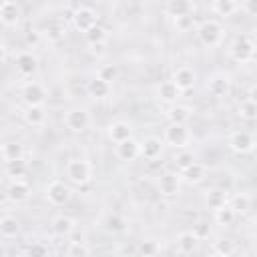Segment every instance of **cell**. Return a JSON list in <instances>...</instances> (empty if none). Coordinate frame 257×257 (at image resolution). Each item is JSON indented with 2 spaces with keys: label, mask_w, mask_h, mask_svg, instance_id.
<instances>
[{
  "label": "cell",
  "mask_w": 257,
  "mask_h": 257,
  "mask_svg": "<svg viewBox=\"0 0 257 257\" xmlns=\"http://www.w3.org/2000/svg\"><path fill=\"white\" fill-rule=\"evenodd\" d=\"M195 36L197 40L207 46V48H213V46H219L225 38V28L219 20L215 18H205L201 20L199 24H195Z\"/></svg>",
  "instance_id": "cell-1"
},
{
  "label": "cell",
  "mask_w": 257,
  "mask_h": 257,
  "mask_svg": "<svg viewBox=\"0 0 257 257\" xmlns=\"http://www.w3.org/2000/svg\"><path fill=\"white\" fill-rule=\"evenodd\" d=\"M64 173H66V181L76 187H82L92 181V165L86 159H70L66 163Z\"/></svg>",
  "instance_id": "cell-2"
},
{
  "label": "cell",
  "mask_w": 257,
  "mask_h": 257,
  "mask_svg": "<svg viewBox=\"0 0 257 257\" xmlns=\"http://www.w3.org/2000/svg\"><path fill=\"white\" fill-rule=\"evenodd\" d=\"M255 52H257L255 40H253L251 36H247V34L235 36V40H233V44H231V48H229L231 58H233L235 62H239V64L253 62V60H255Z\"/></svg>",
  "instance_id": "cell-3"
},
{
  "label": "cell",
  "mask_w": 257,
  "mask_h": 257,
  "mask_svg": "<svg viewBox=\"0 0 257 257\" xmlns=\"http://www.w3.org/2000/svg\"><path fill=\"white\" fill-rule=\"evenodd\" d=\"M163 143L177 151H183L193 143V133L187 124H169L163 133Z\"/></svg>",
  "instance_id": "cell-4"
},
{
  "label": "cell",
  "mask_w": 257,
  "mask_h": 257,
  "mask_svg": "<svg viewBox=\"0 0 257 257\" xmlns=\"http://www.w3.org/2000/svg\"><path fill=\"white\" fill-rule=\"evenodd\" d=\"M44 197H46V201H48L52 207H62V205H66V203L70 201L72 191H70V187H68L64 181L54 179V181H50V183L46 185Z\"/></svg>",
  "instance_id": "cell-5"
},
{
  "label": "cell",
  "mask_w": 257,
  "mask_h": 257,
  "mask_svg": "<svg viewBox=\"0 0 257 257\" xmlns=\"http://www.w3.org/2000/svg\"><path fill=\"white\" fill-rule=\"evenodd\" d=\"M20 96L26 102V106H42L46 102V98H48V90H46V86L42 82L30 80V82H26L22 86Z\"/></svg>",
  "instance_id": "cell-6"
},
{
  "label": "cell",
  "mask_w": 257,
  "mask_h": 257,
  "mask_svg": "<svg viewBox=\"0 0 257 257\" xmlns=\"http://www.w3.org/2000/svg\"><path fill=\"white\" fill-rule=\"evenodd\" d=\"M64 126L72 133H84L90 126V112L84 106H74L64 112Z\"/></svg>",
  "instance_id": "cell-7"
},
{
  "label": "cell",
  "mask_w": 257,
  "mask_h": 257,
  "mask_svg": "<svg viewBox=\"0 0 257 257\" xmlns=\"http://www.w3.org/2000/svg\"><path fill=\"white\" fill-rule=\"evenodd\" d=\"M227 145L237 155H249L255 151V137L249 131H233L227 139Z\"/></svg>",
  "instance_id": "cell-8"
},
{
  "label": "cell",
  "mask_w": 257,
  "mask_h": 257,
  "mask_svg": "<svg viewBox=\"0 0 257 257\" xmlns=\"http://www.w3.org/2000/svg\"><path fill=\"white\" fill-rule=\"evenodd\" d=\"M70 18H72L74 28L80 30L82 34L88 32L92 26L98 24V14H96L90 6H76V8L72 10V16H70Z\"/></svg>",
  "instance_id": "cell-9"
},
{
  "label": "cell",
  "mask_w": 257,
  "mask_h": 257,
  "mask_svg": "<svg viewBox=\"0 0 257 257\" xmlns=\"http://www.w3.org/2000/svg\"><path fill=\"white\" fill-rule=\"evenodd\" d=\"M231 84H233V80H231L229 74H225V72H215V74H211L209 80H207V90H209V94L215 96V98H225V96H229V92H231Z\"/></svg>",
  "instance_id": "cell-10"
},
{
  "label": "cell",
  "mask_w": 257,
  "mask_h": 257,
  "mask_svg": "<svg viewBox=\"0 0 257 257\" xmlns=\"http://www.w3.org/2000/svg\"><path fill=\"white\" fill-rule=\"evenodd\" d=\"M171 82H173V84L181 90V94H183V92H187V90H191V88L195 86V82H197V72H195L191 66H179V68L173 70Z\"/></svg>",
  "instance_id": "cell-11"
},
{
  "label": "cell",
  "mask_w": 257,
  "mask_h": 257,
  "mask_svg": "<svg viewBox=\"0 0 257 257\" xmlns=\"http://www.w3.org/2000/svg\"><path fill=\"white\" fill-rule=\"evenodd\" d=\"M157 191L163 195V197H175L179 195L181 191V177L179 173H163L159 179H157Z\"/></svg>",
  "instance_id": "cell-12"
},
{
  "label": "cell",
  "mask_w": 257,
  "mask_h": 257,
  "mask_svg": "<svg viewBox=\"0 0 257 257\" xmlns=\"http://www.w3.org/2000/svg\"><path fill=\"white\" fill-rule=\"evenodd\" d=\"M14 64H16V70L20 76H32L38 70V56L32 50H22L16 54Z\"/></svg>",
  "instance_id": "cell-13"
},
{
  "label": "cell",
  "mask_w": 257,
  "mask_h": 257,
  "mask_svg": "<svg viewBox=\"0 0 257 257\" xmlns=\"http://www.w3.org/2000/svg\"><path fill=\"white\" fill-rule=\"evenodd\" d=\"M114 155H116L118 161L131 163V161H135L137 157H141V143H139L135 137H131V139H126V141L114 145Z\"/></svg>",
  "instance_id": "cell-14"
},
{
  "label": "cell",
  "mask_w": 257,
  "mask_h": 257,
  "mask_svg": "<svg viewBox=\"0 0 257 257\" xmlns=\"http://www.w3.org/2000/svg\"><path fill=\"white\" fill-rule=\"evenodd\" d=\"M22 20V8L14 0H4L0 2V22L4 26H18Z\"/></svg>",
  "instance_id": "cell-15"
},
{
  "label": "cell",
  "mask_w": 257,
  "mask_h": 257,
  "mask_svg": "<svg viewBox=\"0 0 257 257\" xmlns=\"http://www.w3.org/2000/svg\"><path fill=\"white\" fill-rule=\"evenodd\" d=\"M30 193H32V187H30L24 179H14V181H10V185L6 187V197H8L12 203H24V201H28Z\"/></svg>",
  "instance_id": "cell-16"
},
{
  "label": "cell",
  "mask_w": 257,
  "mask_h": 257,
  "mask_svg": "<svg viewBox=\"0 0 257 257\" xmlns=\"http://www.w3.org/2000/svg\"><path fill=\"white\" fill-rule=\"evenodd\" d=\"M74 229H76V221L68 215H56L50 221V231L56 237H70L74 233Z\"/></svg>",
  "instance_id": "cell-17"
},
{
  "label": "cell",
  "mask_w": 257,
  "mask_h": 257,
  "mask_svg": "<svg viewBox=\"0 0 257 257\" xmlns=\"http://www.w3.org/2000/svg\"><path fill=\"white\" fill-rule=\"evenodd\" d=\"M163 147H165V143L159 137H147L141 143V157L145 161H157L163 155Z\"/></svg>",
  "instance_id": "cell-18"
},
{
  "label": "cell",
  "mask_w": 257,
  "mask_h": 257,
  "mask_svg": "<svg viewBox=\"0 0 257 257\" xmlns=\"http://www.w3.org/2000/svg\"><path fill=\"white\" fill-rule=\"evenodd\" d=\"M106 133H108V139L114 145H118V143H122V141H126V139L133 137V124L126 122V120H114V122L108 124V131Z\"/></svg>",
  "instance_id": "cell-19"
},
{
  "label": "cell",
  "mask_w": 257,
  "mask_h": 257,
  "mask_svg": "<svg viewBox=\"0 0 257 257\" xmlns=\"http://www.w3.org/2000/svg\"><path fill=\"white\" fill-rule=\"evenodd\" d=\"M110 90H112V86H110L108 82L100 80L96 74H94V76H90V78H88V82H86V92H88V96H90V98H96V100L108 98V96H110Z\"/></svg>",
  "instance_id": "cell-20"
},
{
  "label": "cell",
  "mask_w": 257,
  "mask_h": 257,
  "mask_svg": "<svg viewBox=\"0 0 257 257\" xmlns=\"http://www.w3.org/2000/svg\"><path fill=\"white\" fill-rule=\"evenodd\" d=\"M181 179H185L189 185H199V183H203L205 179H207V167L203 165V163H199V161H195L193 165H189L185 171H181V175H179Z\"/></svg>",
  "instance_id": "cell-21"
},
{
  "label": "cell",
  "mask_w": 257,
  "mask_h": 257,
  "mask_svg": "<svg viewBox=\"0 0 257 257\" xmlns=\"http://www.w3.org/2000/svg\"><path fill=\"white\" fill-rule=\"evenodd\" d=\"M165 10H167V14L173 16V20H175V18H183V16H193L195 4L189 2V0H171V2H167Z\"/></svg>",
  "instance_id": "cell-22"
},
{
  "label": "cell",
  "mask_w": 257,
  "mask_h": 257,
  "mask_svg": "<svg viewBox=\"0 0 257 257\" xmlns=\"http://www.w3.org/2000/svg\"><path fill=\"white\" fill-rule=\"evenodd\" d=\"M179 96H181V90L171 82V78L169 80H163V82H159V86H157V98L161 100V102H167V104H177V100H179Z\"/></svg>",
  "instance_id": "cell-23"
},
{
  "label": "cell",
  "mask_w": 257,
  "mask_h": 257,
  "mask_svg": "<svg viewBox=\"0 0 257 257\" xmlns=\"http://www.w3.org/2000/svg\"><path fill=\"white\" fill-rule=\"evenodd\" d=\"M229 203V191L225 189H219V187H213L205 193V205L211 209V211H217L221 207H225Z\"/></svg>",
  "instance_id": "cell-24"
},
{
  "label": "cell",
  "mask_w": 257,
  "mask_h": 257,
  "mask_svg": "<svg viewBox=\"0 0 257 257\" xmlns=\"http://www.w3.org/2000/svg\"><path fill=\"white\" fill-rule=\"evenodd\" d=\"M191 116H193V110L187 104H171V108L167 110L169 124H187Z\"/></svg>",
  "instance_id": "cell-25"
},
{
  "label": "cell",
  "mask_w": 257,
  "mask_h": 257,
  "mask_svg": "<svg viewBox=\"0 0 257 257\" xmlns=\"http://www.w3.org/2000/svg\"><path fill=\"white\" fill-rule=\"evenodd\" d=\"M2 151V161L4 163H12V161H22L24 159V145L18 141H8L0 147Z\"/></svg>",
  "instance_id": "cell-26"
},
{
  "label": "cell",
  "mask_w": 257,
  "mask_h": 257,
  "mask_svg": "<svg viewBox=\"0 0 257 257\" xmlns=\"http://www.w3.org/2000/svg\"><path fill=\"white\" fill-rule=\"evenodd\" d=\"M22 118L30 126H42L46 122V106H26L22 112Z\"/></svg>",
  "instance_id": "cell-27"
},
{
  "label": "cell",
  "mask_w": 257,
  "mask_h": 257,
  "mask_svg": "<svg viewBox=\"0 0 257 257\" xmlns=\"http://www.w3.org/2000/svg\"><path fill=\"white\" fill-rule=\"evenodd\" d=\"M197 245H199V239L191 233V231H183L177 235V249H179V255H191L197 251Z\"/></svg>",
  "instance_id": "cell-28"
},
{
  "label": "cell",
  "mask_w": 257,
  "mask_h": 257,
  "mask_svg": "<svg viewBox=\"0 0 257 257\" xmlns=\"http://www.w3.org/2000/svg\"><path fill=\"white\" fill-rule=\"evenodd\" d=\"M20 233V221L14 215H4L0 217V235L4 239H14Z\"/></svg>",
  "instance_id": "cell-29"
},
{
  "label": "cell",
  "mask_w": 257,
  "mask_h": 257,
  "mask_svg": "<svg viewBox=\"0 0 257 257\" xmlns=\"http://www.w3.org/2000/svg\"><path fill=\"white\" fill-rule=\"evenodd\" d=\"M209 8H211L213 14L227 18V16H233L239 10V2H235V0H213L209 4Z\"/></svg>",
  "instance_id": "cell-30"
},
{
  "label": "cell",
  "mask_w": 257,
  "mask_h": 257,
  "mask_svg": "<svg viewBox=\"0 0 257 257\" xmlns=\"http://www.w3.org/2000/svg\"><path fill=\"white\" fill-rule=\"evenodd\" d=\"M48 42H58V40H62L64 38V34H66V26L60 22V20H50L46 26H44V30L40 32Z\"/></svg>",
  "instance_id": "cell-31"
},
{
  "label": "cell",
  "mask_w": 257,
  "mask_h": 257,
  "mask_svg": "<svg viewBox=\"0 0 257 257\" xmlns=\"http://www.w3.org/2000/svg\"><path fill=\"white\" fill-rule=\"evenodd\" d=\"M251 195L249 193H237V195H233L231 199H229V207L237 213V217L239 215H247L249 211H251Z\"/></svg>",
  "instance_id": "cell-32"
},
{
  "label": "cell",
  "mask_w": 257,
  "mask_h": 257,
  "mask_svg": "<svg viewBox=\"0 0 257 257\" xmlns=\"http://www.w3.org/2000/svg\"><path fill=\"white\" fill-rule=\"evenodd\" d=\"M213 221L219 225V227H233L235 221H237V213L229 207V203L217 211H213Z\"/></svg>",
  "instance_id": "cell-33"
},
{
  "label": "cell",
  "mask_w": 257,
  "mask_h": 257,
  "mask_svg": "<svg viewBox=\"0 0 257 257\" xmlns=\"http://www.w3.org/2000/svg\"><path fill=\"white\" fill-rule=\"evenodd\" d=\"M237 245L231 237H219L217 241H213V253L217 255H223V257H231L235 253Z\"/></svg>",
  "instance_id": "cell-34"
},
{
  "label": "cell",
  "mask_w": 257,
  "mask_h": 257,
  "mask_svg": "<svg viewBox=\"0 0 257 257\" xmlns=\"http://www.w3.org/2000/svg\"><path fill=\"white\" fill-rule=\"evenodd\" d=\"M104 227L110 233H122L126 229V221L120 213H108L106 219H104Z\"/></svg>",
  "instance_id": "cell-35"
},
{
  "label": "cell",
  "mask_w": 257,
  "mask_h": 257,
  "mask_svg": "<svg viewBox=\"0 0 257 257\" xmlns=\"http://www.w3.org/2000/svg\"><path fill=\"white\" fill-rule=\"evenodd\" d=\"M106 38H108V32H106V28H104L102 24H96V26H92L88 32H84V40H86V44L106 42Z\"/></svg>",
  "instance_id": "cell-36"
},
{
  "label": "cell",
  "mask_w": 257,
  "mask_h": 257,
  "mask_svg": "<svg viewBox=\"0 0 257 257\" xmlns=\"http://www.w3.org/2000/svg\"><path fill=\"white\" fill-rule=\"evenodd\" d=\"M118 74H120V70H118L116 64H102V66H98V70H96V76H98L100 80L108 82L110 86H112V82L118 78Z\"/></svg>",
  "instance_id": "cell-37"
},
{
  "label": "cell",
  "mask_w": 257,
  "mask_h": 257,
  "mask_svg": "<svg viewBox=\"0 0 257 257\" xmlns=\"http://www.w3.org/2000/svg\"><path fill=\"white\" fill-rule=\"evenodd\" d=\"M237 114H239L243 120H255V118H257V102L245 98V100L237 106Z\"/></svg>",
  "instance_id": "cell-38"
},
{
  "label": "cell",
  "mask_w": 257,
  "mask_h": 257,
  "mask_svg": "<svg viewBox=\"0 0 257 257\" xmlns=\"http://www.w3.org/2000/svg\"><path fill=\"white\" fill-rule=\"evenodd\" d=\"M26 163H24V159L22 161H12V163H6V175L10 177V181H14V179H22L24 175H26Z\"/></svg>",
  "instance_id": "cell-39"
},
{
  "label": "cell",
  "mask_w": 257,
  "mask_h": 257,
  "mask_svg": "<svg viewBox=\"0 0 257 257\" xmlns=\"http://www.w3.org/2000/svg\"><path fill=\"white\" fill-rule=\"evenodd\" d=\"M137 251H139L141 257H157L159 251H161V247H159V243L155 239H145V241L139 243Z\"/></svg>",
  "instance_id": "cell-40"
},
{
  "label": "cell",
  "mask_w": 257,
  "mask_h": 257,
  "mask_svg": "<svg viewBox=\"0 0 257 257\" xmlns=\"http://www.w3.org/2000/svg\"><path fill=\"white\" fill-rule=\"evenodd\" d=\"M64 257H90V251L82 241H72V243H68Z\"/></svg>",
  "instance_id": "cell-41"
},
{
  "label": "cell",
  "mask_w": 257,
  "mask_h": 257,
  "mask_svg": "<svg viewBox=\"0 0 257 257\" xmlns=\"http://www.w3.org/2000/svg\"><path fill=\"white\" fill-rule=\"evenodd\" d=\"M173 161H175V165H177V169H179V173H181V171H185L189 165L195 163V155H193L191 151L183 149V151H179V153L173 157Z\"/></svg>",
  "instance_id": "cell-42"
},
{
  "label": "cell",
  "mask_w": 257,
  "mask_h": 257,
  "mask_svg": "<svg viewBox=\"0 0 257 257\" xmlns=\"http://www.w3.org/2000/svg\"><path fill=\"white\" fill-rule=\"evenodd\" d=\"M199 241H203V239H207L209 235H211V225H209V221H205V219H201V221H197L195 225H193V231H191Z\"/></svg>",
  "instance_id": "cell-43"
},
{
  "label": "cell",
  "mask_w": 257,
  "mask_h": 257,
  "mask_svg": "<svg viewBox=\"0 0 257 257\" xmlns=\"http://www.w3.org/2000/svg\"><path fill=\"white\" fill-rule=\"evenodd\" d=\"M26 257H48V247L42 241H34L26 247Z\"/></svg>",
  "instance_id": "cell-44"
},
{
  "label": "cell",
  "mask_w": 257,
  "mask_h": 257,
  "mask_svg": "<svg viewBox=\"0 0 257 257\" xmlns=\"http://www.w3.org/2000/svg\"><path fill=\"white\" fill-rule=\"evenodd\" d=\"M173 22H175V26H177V30H179V32H187V30L195 28V18H193V16H183V18H175Z\"/></svg>",
  "instance_id": "cell-45"
},
{
  "label": "cell",
  "mask_w": 257,
  "mask_h": 257,
  "mask_svg": "<svg viewBox=\"0 0 257 257\" xmlns=\"http://www.w3.org/2000/svg\"><path fill=\"white\" fill-rule=\"evenodd\" d=\"M88 48V54H92V56H96V58H102L106 52H108V48H106V42H98V44H86Z\"/></svg>",
  "instance_id": "cell-46"
},
{
  "label": "cell",
  "mask_w": 257,
  "mask_h": 257,
  "mask_svg": "<svg viewBox=\"0 0 257 257\" xmlns=\"http://www.w3.org/2000/svg\"><path fill=\"white\" fill-rule=\"evenodd\" d=\"M40 36H42V34H40L38 30H30V32L26 34V42H28V44H36V42L40 40Z\"/></svg>",
  "instance_id": "cell-47"
},
{
  "label": "cell",
  "mask_w": 257,
  "mask_h": 257,
  "mask_svg": "<svg viewBox=\"0 0 257 257\" xmlns=\"http://www.w3.org/2000/svg\"><path fill=\"white\" fill-rule=\"evenodd\" d=\"M6 56H8V48H6V44L0 42V64L6 60Z\"/></svg>",
  "instance_id": "cell-48"
},
{
  "label": "cell",
  "mask_w": 257,
  "mask_h": 257,
  "mask_svg": "<svg viewBox=\"0 0 257 257\" xmlns=\"http://www.w3.org/2000/svg\"><path fill=\"white\" fill-rule=\"evenodd\" d=\"M4 255H6V249H4V245L0 243V257H4Z\"/></svg>",
  "instance_id": "cell-49"
},
{
  "label": "cell",
  "mask_w": 257,
  "mask_h": 257,
  "mask_svg": "<svg viewBox=\"0 0 257 257\" xmlns=\"http://www.w3.org/2000/svg\"><path fill=\"white\" fill-rule=\"evenodd\" d=\"M209 257H223V255H217V253H211Z\"/></svg>",
  "instance_id": "cell-50"
},
{
  "label": "cell",
  "mask_w": 257,
  "mask_h": 257,
  "mask_svg": "<svg viewBox=\"0 0 257 257\" xmlns=\"http://www.w3.org/2000/svg\"><path fill=\"white\" fill-rule=\"evenodd\" d=\"M167 257H183V255H167Z\"/></svg>",
  "instance_id": "cell-51"
},
{
  "label": "cell",
  "mask_w": 257,
  "mask_h": 257,
  "mask_svg": "<svg viewBox=\"0 0 257 257\" xmlns=\"http://www.w3.org/2000/svg\"><path fill=\"white\" fill-rule=\"evenodd\" d=\"M0 159H2V151H0Z\"/></svg>",
  "instance_id": "cell-52"
}]
</instances>
